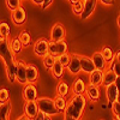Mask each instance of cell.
<instances>
[{"mask_svg":"<svg viewBox=\"0 0 120 120\" xmlns=\"http://www.w3.org/2000/svg\"><path fill=\"white\" fill-rule=\"evenodd\" d=\"M85 106H86V97L84 95H73L67 102L66 111L64 112L65 116L81 120Z\"/></svg>","mask_w":120,"mask_h":120,"instance_id":"1","label":"cell"},{"mask_svg":"<svg viewBox=\"0 0 120 120\" xmlns=\"http://www.w3.org/2000/svg\"><path fill=\"white\" fill-rule=\"evenodd\" d=\"M37 105H38L40 111L43 112L47 116H52V115H55V114L60 113L58 111V108L55 106V101L53 98L40 97V98H37Z\"/></svg>","mask_w":120,"mask_h":120,"instance_id":"2","label":"cell"},{"mask_svg":"<svg viewBox=\"0 0 120 120\" xmlns=\"http://www.w3.org/2000/svg\"><path fill=\"white\" fill-rule=\"evenodd\" d=\"M0 55H1V60L4 61L5 66L15 61V53L11 48V42H8L6 38L3 37L0 41Z\"/></svg>","mask_w":120,"mask_h":120,"instance_id":"3","label":"cell"},{"mask_svg":"<svg viewBox=\"0 0 120 120\" xmlns=\"http://www.w3.org/2000/svg\"><path fill=\"white\" fill-rule=\"evenodd\" d=\"M49 49V41L47 38H38L34 45V53L37 56H45L48 54Z\"/></svg>","mask_w":120,"mask_h":120,"instance_id":"4","label":"cell"},{"mask_svg":"<svg viewBox=\"0 0 120 120\" xmlns=\"http://www.w3.org/2000/svg\"><path fill=\"white\" fill-rule=\"evenodd\" d=\"M67 70H68V72L73 76H77L82 71L81 55L79 54H71V59H70V64L67 66Z\"/></svg>","mask_w":120,"mask_h":120,"instance_id":"5","label":"cell"},{"mask_svg":"<svg viewBox=\"0 0 120 120\" xmlns=\"http://www.w3.org/2000/svg\"><path fill=\"white\" fill-rule=\"evenodd\" d=\"M64 38H65V29H64L63 24L55 23L51 31V41L60 42V41H64Z\"/></svg>","mask_w":120,"mask_h":120,"instance_id":"6","label":"cell"},{"mask_svg":"<svg viewBox=\"0 0 120 120\" xmlns=\"http://www.w3.org/2000/svg\"><path fill=\"white\" fill-rule=\"evenodd\" d=\"M26 65L24 61H17V82L19 84H28V77H26Z\"/></svg>","mask_w":120,"mask_h":120,"instance_id":"7","label":"cell"},{"mask_svg":"<svg viewBox=\"0 0 120 120\" xmlns=\"http://www.w3.org/2000/svg\"><path fill=\"white\" fill-rule=\"evenodd\" d=\"M23 98L26 102L29 101H37V90L34 84H25L23 89Z\"/></svg>","mask_w":120,"mask_h":120,"instance_id":"8","label":"cell"},{"mask_svg":"<svg viewBox=\"0 0 120 120\" xmlns=\"http://www.w3.org/2000/svg\"><path fill=\"white\" fill-rule=\"evenodd\" d=\"M106 97H107V101H108V105L112 107L113 103H115L118 101V97H119V90H118V86L114 84H111L106 86Z\"/></svg>","mask_w":120,"mask_h":120,"instance_id":"9","label":"cell"},{"mask_svg":"<svg viewBox=\"0 0 120 120\" xmlns=\"http://www.w3.org/2000/svg\"><path fill=\"white\" fill-rule=\"evenodd\" d=\"M81 64H82V72H84V73L91 75V73L95 71V70H96L91 56L81 55Z\"/></svg>","mask_w":120,"mask_h":120,"instance_id":"10","label":"cell"},{"mask_svg":"<svg viewBox=\"0 0 120 120\" xmlns=\"http://www.w3.org/2000/svg\"><path fill=\"white\" fill-rule=\"evenodd\" d=\"M40 112V108L37 105V101H29L24 106V114L29 119H34Z\"/></svg>","mask_w":120,"mask_h":120,"instance_id":"11","label":"cell"},{"mask_svg":"<svg viewBox=\"0 0 120 120\" xmlns=\"http://www.w3.org/2000/svg\"><path fill=\"white\" fill-rule=\"evenodd\" d=\"M91 59L94 61V65L96 67V70H101V71H106L107 70V61L103 56V54L101 52H95L93 55H91Z\"/></svg>","mask_w":120,"mask_h":120,"instance_id":"12","label":"cell"},{"mask_svg":"<svg viewBox=\"0 0 120 120\" xmlns=\"http://www.w3.org/2000/svg\"><path fill=\"white\" fill-rule=\"evenodd\" d=\"M11 17H12V21H13L15 24H17V25L24 24L25 21H26V12H25L24 7L21 6V7H18L17 10H15V11L12 12Z\"/></svg>","mask_w":120,"mask_h":120,"instance_id":"13","label":"cell"},{"mask_svg":"<svg viewBox=\"0 0 120 120\" xmlns=\"http://www.w3.org/2000/svg\"><path fill=\"white\" fill-rule=\"evenodd\" d=\"M103 75H105V71H101V70H95L91 75H89V84L96 85V86L102 85Z\"/></svg>","mask_w":120,"mask_h":120,"instance_id":"14","label":"cell"},{"mask_svg":"<svg viewBox=\"0 0 120 120\" xmlns=\"http://www.w3.org/2000/svg\"><path fill=\"white\" fill-rule=\"evenodd\" d=\"M96 4H97V0H84V11H83V15L81 16V18L86 19L88 17L91 16L96 8Z\"/></svg>","mask_w":120,"mask_h":120,"instance_id":"15","label":"cell"},{"mask_svg":"<svg viewBox=\"0 0 120 120\" xmlns=\"http://www.w3.org/2000/svg\"><path fill=\"white\" fill-rule=\"evenodd\" d=\"M26 77H28V83L34 84L38 79V70L35 65L28 64L26 65Z\"/></svg>","mask_w":120,"mask_h":120,"instance_id":"16","label":"cell"},{"mask_svg":"<svg viewBox=\"0 0 120 120\" xmlns=\"http://www.w3.org/2000/svg\"><path fill=\"white\" fill-rule=\"evenodd\" d=\"M118 79V76L116 73L113 71V70L109 67L105 71V75H103V82H102V85L103 86H108L111 84H114Z\"/></svg>","mask_w":120,"mask_h":120,"instance_id":"17","label":"cell"},{"mask_svg":"<svg viewBox=\"0 0 120 120\" xmlns=\"http://www.w3.org/2000/svg\"><path fill=\"white\" fill-rule=\"evenodd\" d=\"M85 94H86V97L89 100H91V101H94V102L98 101V98H100V86L89 84L86 86Z\"/></svg>","mask_w":120,"mask_h":120,"instance_id":"18","label":"cell"},{"mask_svg":"<svg viewBox=\"0 0 120 120\" xmlns=\"http://www.w3.org/2000/svg\"><path fill=\"white\" fill-rule=\"evenodd\" d=\"M86 90V84L82 78H77L72 85V93L75 95H83Z\"/></svg>","mask_w":120,"mask_h":120,"instance_id":"19","label":"cell"},{"mask_svg":"<svg viewBox=\"0 0 120 120\" xmlns=\"http://www.w3.org/2000/svg\"><path fill=\"white\" fill-rule=\"evenodd\" d=\"M5 70H6V75H7V78H8L10 82L13 83L15 81H17V78H16V75H17V61H13L11 64L6 65Z\"/></svg>","mask_w":120,"mask_h":120,"instance_id":"20","label":"cell"},{"mask_svg":"<svg viewBox=\"0 0 120 120\" xmlns=\"http://www.w3.org/2000/svg\"><path fill=\"white\" fill-rule=\"evenodd\" d=\"M10 114H11V103L4 102L0 106V119L1 120H8Z\"/></svg>","mask_w":120,"mask_h":120,"instance_id":"21","label":"cell"},{"mask_svg":"<svg viewBox=\"0 0 120 120\" xmlns=\"http://www.w3.org/2000/svg\"><path fill=\"white\" fill-rule=\"evenodd\" d=\"M101 53L103 54V56H105V59H106L107 64H112L114 60H115V54H114V52H113V49L109 47V46L103 47L102 51H101Z\"/></svg>","mask_w":120,"mask_h":120,"instance_id":"22","label":"cell"},{"mask_svg":"<svg viewBox=\"0 0 120 120\" xmlns=\"http://www.w3.org/2000/svg\"><path fill=\"white\" fill-rule=\"evenodd\" d=\"M64 70H65V67L60 64V61L56 60V63L54 64V66H53V68L51 70V71H52V75L56 79H60V78H63V76H64Z\"/></svg>","mask_w":120,"mask_h":120,"instance_id":"23","label":"cell"},{"mask_svg":"<svg viewBox=\"0 0 120 120\" xmlns=\"http://www.w3.org/2000/svg\"><path fill=\"white\" fill-rule=\"evenodd\" d=\"M56 60H58V59H56L54 55H51V54H47V55H45V56L42 58L43 65H45V67H46L47 70H52L53 66H54V64L56 63Z\"/></svg>","mask_w":120,"mask_h":120,"instance_id":"24","label":"cell"},{"mask_svg":"<svg viewBox=\"0 0 120 120\" xmlns=\"http://www.w3.org/2000/svg\"><path fill=\"white\" fill-rule=\"evenodd\" d=\"M68 91H70V86H68L67 83L60 82V83L56 85V95H58V96L65 97V96L68 94Z\"/></svg>","mask_w":120,"mask_h":120,"instance_id":"25","label":"cell"},{"mask_svg":"<svg viewBox=\"0 0 120 120\" xmlns=\"http://www.w3.org/2000/svg\"><path fill=\"white\" fill-rule=\"evenodd\" d=\"M54 101H55V106H56V108H58L59 112H65V111H66V107H67V102H68V101H66L65 97H63V96H56V97L54 98Z\"/></svg>","mask_w":120,"mask_h":120,"instance_id":"26","label":"cell"},{"mask_svg":"<svg viewBox=\"0 0 120 120\" xmlns=\"http://www.w3.org/2000/svg\"><path fill=\"white\" fill-rule=\"evenodd\" d=\"M23 43L21 42V40H19L18 37L13 38L12 41H11V48H12V51L15 54H18V53H21L22 52V48H23Z\"/></svg>","mask_w":120,"mask_h":120,"instance_id":"27","label":"cell"},{"mask_svg":"<svg viewBox=\"0 0 120 120\" xmlns=\"http://www.w3.org/2000/svg\"><path fill=\"white\" fill-rule=\"evenodd\" d=\"M83 11H84V1H83V0H81V1H78L77 4L72 5V12L76 16L81 17L83 15Z\"/></svg>","mask_w":120,"mask_h":120,"instance_id":"28","label":"cell"},{"mask_svg":"<svg viewBox=\"0 0 120 120\" xmlns=\"http://www.w3.org/2000/svg\"><path fill=\"white\" fill-rule=\"evenodd\" d=\"M67 48H68V47H67V43H66L65 41L56 42V54H58V56L67 53ZM58 56H56V58H58Z\"/></svg>","mask_w":120,"mask_h":120,"instance_id":"29","label":"cell"},{"mask_svg":"<svg viewBox=\"0 0 120 120\" xmlns=\"http://www.w3.org/2000/svg\"><path fill=\"white\" fill-rule=\"evenodd\" d=\"M18 38L21 40V42L23 43L24 47H25V46H29L30 42H31V36L29 35L28 31H22L21 34L18 35Z\"/></svg>","mask_w":120,"mask_h":120,"instance_id":"30","label":"cell"},{"mask_svg":"<svg viewBox=\"0 0 120 120\" xmlns=\"http://www.w3.org/2000/svg\"><path fill=\"white\" fill-rule=\"evenodd\" d=\"M10 31H11L10 25L6 22H1V24H0V35H1V37L7 38V36L10 35Z\"/></svg>","mask_w":120,"mask_h":120,"instance_id":"31","label":"cell"},{"mask_svg":"<svg viewBox=\"0 0 120 120\" xmlns=\"http://www.w3.org/2000/svg\"><path fill=\"white\" fill-rule=\"evenodd\" d=\"M58 59V61H60V64H61L64 67H67L68 64H70V59H71V54H68V53H65L63 55H60L56 58Z\"/></svg>","mask_w":120,"mask_h":120,"instance_id":"32","label":"cell"},{"mask_svg":"<svg viewBox=\"0 0 120 120\" xmlns=\"http://www.w3.org/2000/svg\"><path fill=\"white\" fill-rule=\"evenodd\" d=\"M6 5L13 12L15 10H17L18 7H21V0H6Z\"/></svg>","mask_w":120,"mask_h":120,"instance_id":"33","label":"cell"},{"mask_svg":"<svg viewBox=\"0 0 120 120\" xmlns=\"http://www.w3.org/2000/svg\"><path fill=\"white\" fill-rule=\"evenodd\" d=\"M8 98H10L8 90L5 89V88H1V90H0V102H1V103L8 102Z\"/></svg>","mask_w":120,"mask_h":120,"instance_id":"34","label":"cell"},{"mask_svg":"<svg viewBox=\"0 0 120 120\" xmlns=\"http://www.w3.org/2000/svg\"><path fill=\"white\" fill-rule=\"evenodd\" d=\"M112 112L114 114V118L120 119V102L119 101H116L115 103L112 105Z\"/></svg>","mask_w":120,"mask_h":120,"instance_id":"35","label":"cell"},{"mask_svg":"<svg viewBox=\"0 0 120 120\" xmlns=\"http://www.w3.org/2000/svg\"><path fill=\"white\" fill-rule=\"evenodd\" d=\"M48 54L54 55L55 58L58 56V54H56V42H54V41H49V49H48Z\"/></svg>","mask_w":120,"mask_h":120,"instance_id":"36","label":"cell"},{"mask_svg":"<svg viewBox=\"0 0 120 120\" xmlns=\"http://www.w3.org/2000/svg\"><path fill=\"white\" fill-rule=\"evenodd\" d=\"M111 68H112L113 71L116 73V76H118V77H120V63L116 59H115L114 61L111 64Z\"/></svg>","mask_w":120,"mask_h":120,"instance_id":"37","label":"cell"},{"mask_svg":"<svg viewBox=\"0 0 120 120\" xmlns=\"http://www.w3.org/2000/svg\"><path fill=\"white\" fill-rule=\"evenodd\" d=\"M46 118H47V115H46L43 112L40 111V112H38V114H37L34 119H31V120H46Z\"/></svg>","mask_w":120,"mask_h":120,"instance_id":"38","label":"cell"},{"mask_svg":"<svg viewBox=\"0 0 120 120\" xmlns=\"http://www.w3.org/2000/svg\"><path fill=\"white\" fill-rule=\"evenodd\" d=\"M100 3L106 5V6H111V5L114 4V0H100Z\"/></svg>","mask_w":120,"mask_h":120,"instance_id":"39","label":"cell"},{"mask_svg":"<svg viewBox=\"0 0 120 120\" xmlns=\"http://www.w3.org/2000/svg\"><path fill=\"white\" fill-rule=\"evenodd\" d=\"M52 3H53V0H45V3H43V5H42V8L46 10V8H47L49 5H51Z\"/></svg>","mask_w":120,"mask_h":120,"instance_id":"40","label":"cell"},{"mask_svg":"<svg viewBox=\"0 0 120 120\" xmlns=\"http://www.w3.org/2000/svg\"><path fill=\"white\" fill-rule=\"evenodd\" d=\"M31 1L34 3V4H36V5H40L42 7V5H43V3H45V0H31Z\"/></svg>","mask_w":120,"mask_h":120,"instance_id":"41","label":"cell"},{"mask_svg":"<svg viewBox=\"0 0 120 120\" xmlns=\"http://www.w3.org/2000/svg\"><path fill=\"white\" fill-rule=\"evenodd\" d=\"M16 120H31V119H29L25 114H23V115H21V116H19V118H17Z\"/></svg>","mask_w":120,"mask_h":120,"instance_id":"42","label":"cell"},{"mask_svg":"<svg viewBox=\"0 0 120 120\" xmlns=\"http://www.w3.org/2000/svg\"><path fill=\"white\" fill-rule=\"evenodd\" d=\"M115 85L118 86V90H119V93H120V77H118L116 82H115Z\"/></svg>","mask_w":120,"mask_h":120,"instance_id":"43","label":"cell"},{"mask_svg":"<svg viewBox=\"0 0 120 120\" xmlns=\"http://www.w3.org/2000/svg\"><path fill=\"white\" fill-rule=\"evenodd\" d=\"M115 59L120 63V51H118V52H116V54H115Z\"/></svg>","mask_w":120,"mask_h":120,"instance_id":"44","label":"cell"},{"mask_svg":"<svg viewBox=\"0 0 120 120\" xmlns=\"http://www.w3.org/2000/svg\"><path fill=\"white\" fill-rule=\"evenodd\" d=\"M70 3H72V5H75V4H77L78 1H81V0H68Z\"/></svg>","mask_w":120,"mask_h":120,"instance_id":"45","label":"cell"},{"mask_svg":"<svg viewBox=\"0 0 120 120\" xmlns=\"http://www.w3.org/2000/svg\"><path fill=\"white\" fill-rule=\"evenodd\" d=\"M64 120H77V119H73V118H70V116H64Z\"/></svg>","mask_w":120,"mask_h":120,"instance_id":"46","label":"cell"},{"mask_svg":"<svg viewBox=\"0 0 120 120\" xmlns=\"http://www.w3.org/2000/svg\"><path fill=\"white\" fill-rule=\"evenodd\" d=\"M118 25H119V26H120V16H119V17H118Z\"/></svg>","mask_w":120,"mask_h":120,"instance_id":"47","label":"cell"},{"mask_svg":"<svg viewBox=\"0 0 120 120\" xmlns=\"http://www.w3.org/2000/svg\"><path fill=\"white\" fill-rule=\"evenodd\" d=\"M46 120H52V118H51V116H47V118H46Z\"/></svg>","mask_w":120,"mask_h":120,"instance_id":"48","label":"cell"},{"mask_svg":"<svg viewBox=\"0 0 120 120\" xmlns=\"http://www.w3.org/2000/svg\"><path fill=\"white\" fill-rule=\"evenodd\" d=\"M118 101L120 102V93H119V97H118Z\"/></svg>","mask_w":120,"mask_h":120,"instance_id":"49","label":"cell"},{"mask_svg":"<svg viewBox=\"0 0 120 120\" xmlns=\"http://www.w3.org/2000/svg\"><path fill=\"white\" fill-rule=\"evenodd\" d=\"M114 120H120V119H116V118H114Z\"/></svg>","mask_w":120,"mask_h":120,"instance_id":"50","label":"cell"}]
</instances>
